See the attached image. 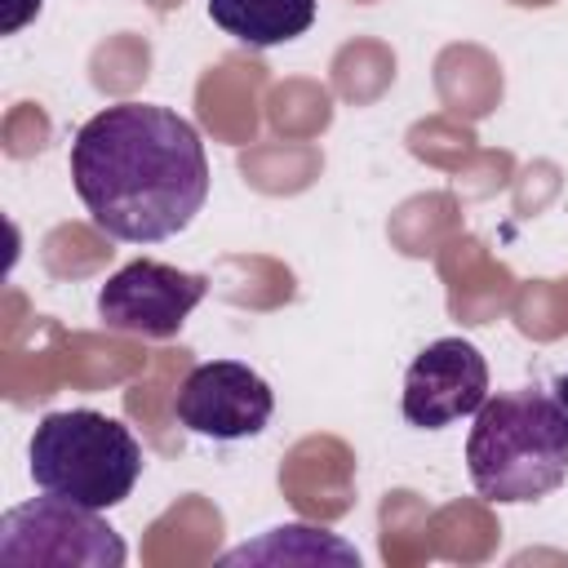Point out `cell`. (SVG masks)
Returning a JSON list of instances; mask_svg holds the SVG:
<instances>
[{
    "instance_id": "cell-9",
    "label": "cell",
    "mask_w": 568,
    "mask_h": 568,
    "mask_svg": "<svg viewBox=\"0 0 568 568\" xmlns=\"http://www.w3.org/2000/svg\"><path fill=\"white\" fill-rule=\"evenodd\" d=\"M226 559H346V564H359V555L346 541H337L324 528H306V524L271 528V537H262L253 546H240Z\"/></svg>"
},
{
    "instance_id": "cell-6",
    "label": "cell",
    "mask_w": 568,
    "mask_h": 568,
    "mask_svg": "<svg viewBox=\"0 0 568 568\" xmlns=\"http://www.w3.org/2000/svg\"><path fill=\"white\" fill-rule=\"evenodd\" d=\"M173 413L191 435L222 444L253 439L275 413V390L257 368L240 359H204L182 377Z\"/></svg>"
},
{
    "instance_id": "cell-8",
    "label": "cell",
    "mask_w": 568,
    "mask_h": 568,
    "mask_svg": "<svg viewBox=\"0 0 568 568\" xmlns=\"http://www.w3.org/2000/svg\"><path fill=\"white\" fill-rule=\"evenodd\" d=\"M320 0H209V18L248 49H275L311 31Z\"/></svg>"
},
{
    "instance_id": "cell-3",
    "label": "cell",
    "mask_w": 568,
    "mask_h": 568,
    "mask_svg": "<svg viewBox=\"0 0 568 568\" xmlns=\"http://www.w3.org/2000/svg\"><path fill=\"white\" fill-rule=\"evenodd\" d=\"M142 475V444L133 430L98 408L44 413L31 435V479L40 493L89 510L129 501Z\"/></svg>"
},
{
    "instance_id": "cell-11",
    "label": "cell",
    "mask_w": 568,
    "mask_h": 568,
    "mask_svg": "<svg viewBox=\"0 0 568 568\" xmlns=\"http://www.w3.org/2000/svg\"><path fill=\"white\" fill-rule=\"evenodd\" d=\"M550 395H555V404H559V413L568 417V373H559V377L550 382Z\"/></svg>"
},
{
    "instance_id": "cell-5",
    "label": "cell",
    "mask_w": 568,
    "mask_h": 568,
    "mask_svg": "<svg viewBox=\"0 0 568 568\" xmlns=\"http://www.w3.org/2000/svg\"><path fill=\"white\" fill-rule=\"evenodd\" d=\"M209 280L200 271H178L155 257H138L120 266L102 288H98V320L111 333L129 337H178L186 315L204 302Z\"/></svg>"
},
{
    "instance_id": "cell-2",
    "label": "cell",
    "mask_w": 568,
    "mask_h": 568,
    "mask_svg": "<svg viewBox=\"0 0 568 568\" xmlns=\"http://www.w3.org/2000/svg\"><path fill=\"white\" fill-rule=\"evenodd\" d=\"M466 470L497 506L541 501L568 479V417L541 386L488 395L466 435Z\"/></svg>"
},
{
    "instance_id": "cell-10",
    "label": "cell",
    "mask_w": 568,
    "mask_h": 568,
    "mask_svg": "<svg viewBox=\"0 0 568 568\" xmlns=\"http://www.w3.org/2000/svg\"><path fill=\"white\" fill-rule=\"evenodd\" d=\"M31 13H40V0H13V9H9V18H4V31H18Z\"/></svg>"
},
{
    "instance_id": "cell-4",
    "label": "cell",
    "mask_w": 568,
    "mask_h": 568,
    "mask_svg": "<svg viewBox=\"0 0 568 568\" xmlns=\"http://www.w3.org/2000/svg\"><path fill=\"white\" fill-rule=\"evenodd\" d=\"M120 532L89 506L67 497H36L0 519V559L4 564H80V568H120L124 564Z\"/></svg>"
},
{
    "instance_id": "cell-7",
    "label": "cell",
    "mask_w": 568,
    "mask_h": 568,
    "mask_svg": "<svg viewBox=\"0 0 568 568\" xmlns=\"http://www.w3.org/2000/svg\"><path fill=\"white\" fill-rule=\"evenodd\" d=\"M488 399V359L466 337H435L404 373V422L417 430H444Z\"/></svg>"
},
{
    "instance_id": "cell-1",
    "label": "cell",
    "mask_w": 568,
    "mask_h": 568,
    "mask_svg": "<svg viewBox=\"0 0 568 568\" xmlns=\"http://www.w3.org/2000/svg\"><path fill=\"white\" fill-rule=\"evenodd\" d=\"M71 186L111 240L160 244L204 209L209 155L186 115L155 102H115L75 129Z\"/></svg>"
}]
</instances>
